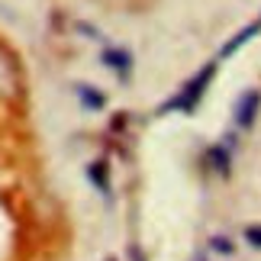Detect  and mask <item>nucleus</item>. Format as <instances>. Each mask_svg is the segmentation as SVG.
<instances>
[{"label": "nucleus", "mask_w": 261, "mask_h": 261, "mask_svg": "<svg viewBox=\"0 0 261 261\" xmlns=\"http://www.w3.org/2000/svg\"><path fill=\"white\" fill-rule=\"evenodd\" d=\"M87 177L94 180V187H97L103 197L110 194V165L103 162V158H100V162H94V165L87 168Z\"/></svg>", "instance_id": "nucleus-6"}, {"label": "nucleus", "mask_w": 261, "mask_h": 261, "mask_svg": "<svg viewBox=\"0 0 261 261\" xmlns=\"http://www.w3.org/2000/svg\"><path fill=\"white\" fill-rule=\"evenodd\" d=\"M258 33H261V23H258V19H255V23H248V26H242V29H239V33H236L232 39H229V42H226L223 48H219V58H216V62H223V58L236 55L239 48H242L245 42H252V39H255Z\"/></svg>", "instance_id": "nucleus-4"}, {"label": "nucleus", "mask_w": 261, "mask_h": 261, "mask_svg": "<svg viewBox=\"0 0 261 261\" xmlns=\"http://www.w3.org/2000/svg\"><path fill=\"white\" fill-rule=\"evenodd\" d=\"M77 29H81V33H87V39H100V33H97V26H87V23H77Z\"/></svg>", "instance_id": "nucleus-10"}, {"label": "nucleus", "mask_w": 261, "mask_h": 261, "mask_svg": "<svg viewBox=\"0 0 261 261\" xmlns=\"http://www.w3.org/2000/svg\"><path fill=\"white\" fill-rule=\"evenodd\" d=\"M129 258H133V261H145V258H142V252H139V248H136V245H133V248H129Z\"/></svg>", "instance_id": "nucleus-11"}, {"label": "nucleus", "mask_w": 261, "mask_h": 261, "mask_svg": "<svg viewBox=\"0 0 261 261\" xmlns=\"http://www.w3.org/2000/svg\"><path fill=\"white\" fill-rule=\"evenodd\" d=\"M216 68H219V62H206L200 71L190 77V81L177 90V94L171 97V100H165L162 107H158V113H197V103L203 100V94H206V87L213 84V77H216Z\"/></svg>", "instance_id": "nucleus-1"}, {"label": "nucleus", "mask_w": 261, "mask_h": 261, "mask_svg": "<svg viewBox=\"0 0 261 261\" xmlns=\"http://www.w3.org/2000/svg\"><path fill=\"white\" fill-rule=\"evenodd\" d=\"M258 110H261V90L258 87H248L239 94L232 113H236V126L239 129H252L255 119H258Z\"/></svg>", "instance_id": "nucleus-2"}, {"label": "nucleus", "mask_w": 261, "mask_h": 261, "mask_svg": "<svg viewBox=\"0 0 261 261\" xmlns=\"http://www.w3.org/2000/svg\"><path fill=\"white\" fill-rule=\"evenodd\" d=\"M110 261H116V258H110Z\"/></svg>", "instance_id": "nucleus-12"}, {"label": "nucleus", "mask_w": 261, "mask_h": 261, "mask_svg": "<svg viewBox=\"0 0 261 261\" xmlns=\"http://www.w3.org/2000/svg\"><path fill=\"white\" fill-rule=\"evenodd\" d=\"M210 248H213V252H219V255H232V252H236V245L229 242L226 236H213V239H210Z\"/></svg>", "instance_id": "nucleus-8"}, {"label": "nucleus", "mask_w": 261, "mask_h": 261, "mask_svg": "<svg viewBox=\"0 0 261 261\" xmlns=\"http://www.w3.org/2000/svg\"><path fill=\"white\" fill-rule=\"evenodd\" d=\"M100 62H103L110 71H116L123 81H129V74H133V52L129 48H103V55H100Z\"/></svg>", "instance_id": "nucleus-3"}, {"label": "nucleus", "mask_w": 261, "mask_h": 261, "mask_svg": "<svg viewBox=\"0 0 261 261\" xmlns=\"http://www.w3.org/2000/svg\"><path fill=\"white\" fill-rule=\"evenodd\" d=\"M258 23H261V19H258Z\"/></svg>", "instance_id": "nucleus-13"}, {"label": "nucleus", "mask_w": 261, "mask_h": 261, "mask_svg": "<svg viewBox=\"0 0 261 261\" xmlns=\"http://www.w3.org/2000/svg\"><path fill=\"white\" fill-rule=\"evenodd\" d=\"M245 242L252 245V248H261V226H258V223L245 226Z\"/></svg>", "instance_id": "nucleus-9"}, {"label": "nucleus", "mask_w": 261, "mask_h": 261, "mask_svg": "<svg viewBox=\"0 0 261 261\" xmlns=\"http://www.w3.org/2000/svg\"><path fill=\"white\" fill-rule=\"evenodd\" d=\"M206 162L213 165V171H219L223 177H229V171H232V168H229V148H223V145H213L206 152Z\"/></svg>", "instance_id": "nucleus-7"}, {"label": "nucleus", "mask_w": 261, "mask_h": 261, "mask_svg": "<svg viewBox=\"0 0 261 261\" xmlns=\"http://www.w3.org/2000/svg\"><path fill=\"white\" fill-rule=\"evenodd\" d=\"M74 94H77V100H81V107L87 113H100V110L107 107V94L97 90V87H90V84H74Z\"/></svg>", "instance_id": "nucleus-5"}]
</instances>
